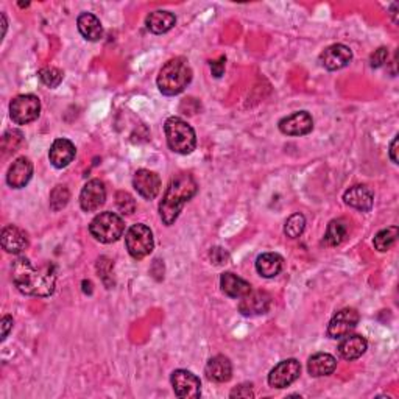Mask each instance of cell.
<instances>
[{
    "instance_id": "6da1fadb",
    "label": "cell",
    "mask_w": 399,
    "mask_h": 399,
    "mask_svg": "<svg viewBox=\"0 0 399 399\" xmlns=\"http://www.w3.org/2000/svg\"><path fill=\"white\" fill-rule=\"evenodd\" d=\"M12 282L17 290L28 296H50L55 290L56 275L52 265L35 269L27 257H17L11 267Z\"/></svg>"
},
{
    "instance_id": "7a4b0ae2",
    "label": "cell",
    "mask_w": 399,
    "mask_h": 399,
    "mask_svg": "<svg viewBox=\"0 0 399 399\" xmlns=\"http://www.w3.org/2000/svg\"><path fill=\"white\" fill-rule=\"evenodd\" d=\"M198 185L191 173H180L170 180L160 203V215L166 226L173 225L189 200L197 195Z\"/></svg>"
},
{
    "instance_id": "3957f363",
    "label": "cell",
    "mask_w": 399,
    "mask_h": 399,
    "mask_svg": "<svg viewBox=\"0 0 399 399\" xmlns=\"http://www.w3.org/2000/svg\"><path fill=\"white\" fill-rule=\"evenodd\" d=\"M192 81V69L185 58H173L162 66L158 75V87L164 96H178Z\"/></svg>"
},
{
    "instance_id": "277c9868",
    "label": "cell",
    "mask_w": 399,
    "mask_h": 399,
    "mask_svg": "<svg viewBox=\"0 0 399 399\" xmlns=\"http://www.w3.org/2000/svg\"><path fill=\"white\" fill-rule=\"evenodd\" d=\"M169 148L178 155H191L197 147V135L181 117H169L164 124Z\"/></svg>"
},
{
    "instance_id": "5b68a950",
    "label": "cell",
    "mask_w": 399,
    "mask_h": 399,
    "mask_svg": "<svg viewBox=\"0 0 399 399\" xmlns=\"http://www.w3.org/2000/svg\"><path fill=\"white\" fill-rule=\"evenodd\" d=\"M125 223L124 219L116 212L106 211L94 217L90 225L91 236L100 244H112L124 236Z\"/></svg>"
},
{
    "instance_id": "8992f818",
    "label": "cell",
    "mask_w": 399,
    "mask_h": 399,
    "mask_svg": "<svg viewBox=\"0 0 399 399\" xmlns=\"http://www.w3.org/2000/svg\"><path fill=\"white\" fill-rule=\"evenodd\" d=\"M125 245L131 257L137 259V261L147 257L155 248L153 232L144 223L133 225L125 234Z\"/></svg>"
},
{
    "instance_id": "52a82bcc",
    "label": "cell",
    "mask_w": 399,
    "mask_h": 399,
    "mask_svg": "<svg viewBox=\"0 0 399 399\" xmlns=\"http://www.w3.org/2000/svg\"><path fill=\"white\" fill-rule=\"evenodd\" d=\"M41 101L33 94H22L11 100L10 116L16 125H28L40 117Z\"/></svg>"
},
{
    "instance_id": "ba28073f",
    "label": "cell",
    "mask_w": 399,
    "mask_h": 399,
    "mask_svg": "<svg viewBox=\"0 0 399 399\" xmlns=\"http://www.w3.org/2000/svg\"><path fill=\"white\" fill-rule=\"evenodd\" d=\"M301 375V364L296 359H287L278 364L269 375V384L273 389H286Z\"/></svg>"
},
{
    "instance_id": "9c48e42d",
    "label": "cell",
    "mask_w": 399,
    "mask_h": 399,
    "mask_svg": "<svg viewBox=\"0 0 399 399\" xmlns=\"http://www.w3.org/2000/svg\"><path fill=\"white\" fill-rule=\"evenodd\" d=\"M360 320L359 312L353 307L341 309L340 312L332 316V320L328 325V335L331 339H343L350 335L354 329H356L357 323Z\"/></svg>"
},
{
    "instance_id": "30bf717a",
    "label": "cell",
    "mask_w": 399,
    "mask_h": 399,
    "mask_svg": "<svg viewBox=\"0 0 399 399\" xmlns=\"http://www.w3.org/2000/svg\"><path fill=\"white\" fill-rule=\"evenodd\" d=\"M172 387L175 395L181 399H197L201 395V382L194 373L187 370H175L172 373Z\"/></svg>"
},
{
    "instance_id": "8fae6325",
    "label": "cell",
    "mask_w": 399,
    "mask_h": 399,
    "mask_svg": "<svg viewBox=\"0 0 399 399\" xmlns=\"http://www.w3.org/2000/svg\"><path fill=\"white\" fill-rule=\"evenodd\" d=\"M280 131L287 136H306L314 130L312 116L306 111H296L280 120Z\"/></svg>"
},
{
    "instance_id": "7c38bea8",
    "label": "cell",
    "mask_w": 399,
    "mask_h": 399,
    "mask_svg": "<svg viewBox=\"0 0 399 399\" xmlns=\"http://www.w3.org/2000/svg\"><path fill=\"white\" fill-rule=\"evenodd\" d=\"M353 60V52L345 44H332L326 47L320 55L321 66L328 71H340L346 67Z\"/></svg>"
},
{
    "instance_id": "4fadbf2b",
    "label": "cell",
    "mask_w": 399,
    "mask_h": 399,
    "mask_svg": "<svg viewBox=\"0 0 399 399\" xmlns=\"http://www.w3.org/2000/svg\"><path fill=\"white\" fill-rule=\"evenodd\" d=\"M106 187L100 180L87 181L80 194V206L85 212H94L105 205Z\"/></svg>"
},
{
    "instance_id": "5bb4252c",
    "label": "cell",
    "mask_w": 399,
    "mask_h": 399,
    "mask_svg": "<svg viewBox=\"0 0 399 399\" xmlns=\"http://www.w3.org/2000/svg\"><path fill=\"white\" fill-rule=\"evenodd\" d=\"M271 306V296L267 292L262 290H256V292L246 294L242 296V300L239 303L240 314L245 316H257L267 314Z\"/></svg>"
},
{
    "instance_id": "9a60e30c",
    "label": "cell",
    "mask_w": 399,
    "mask_h": 399,
    "mask_svg": "<svg viewBox=\"0 0 399 399\" xmlns=\"http://www.w3.org/2000/svg\"><path fill=\"white\" fill-rule=\"evenodd\" d=\"M133 187L145 200H153L161 191V178L155 172L147 169H141L135 173Z\"/></svg>"
},
{
    "instance_id": "2e32d148",
    "label": "cell",
    "mask_w": 399,
    "mask_h": 399,
    "mask_svg": "<svg viewBox=\"0 0 399 399\" xmlns=\"http://www.w3.org/2000/svg\"><path fill=\"white\" fill-rule=\"evenodd\" d=\"M31 176H33V164L28 158L21 156L11 164L6 173V182L12 189H22L30 182Z\"/></svg>"
},
{
    "instance_id": "e0dca14e",
    "label": "cell",
    "mask_w": 399,
    "mask_h": 399,
    "mask_svg": "<svg viewBox=\"0 0 399 399\" xmlns=\"http://www.w3.org/2000/svg\"><path fill=\"white\" fill-rule=\"evenodd\" d=\"M77 150L69 139H56L49 151V160L56 169H65L75 160Z\"/></svg>"
},
{
    "instance_id": "ac0fdd59",
    "label": "cell",
    "mask_w": 399,
    "mask_h": 399,
    "mask_svg": "<svg viewBox=\"0 0 399 399\" xmlns=\"http://www.w3.org/2000/svg\"><path fill=\"white\" fill-rule=\"evenodd\" d=\"M0 242H2V248L6 253H12V255H21V253L28 246V237L25 231L15 225L5 226L0 234Z\"/></svg>"
},
{
    "instance_id": "d6986e66",
    "label": "cell",
    "mask_w": 399,
    "mask_h": 399,
    "mask_svg": "<svg viewBox=\"0 0 399 399\" xmlns=\"http://www.w3.org/2000/svg\"><path fill=\"white\" fill-rule=\"evenodd\" d=\"M343 200L348 206H351L362 212L371 211L373 205H375V195H373L370 187H366L364 185H357L348 189L343 195Z\"/></svg>"
},
{
    "instance_id": "ffe728a7",
    "label": "cell",
    "mask_w": 399,
    "mask_h": 399,
    "mask_svg": "<svg viewBox=\"0 0 399 399\" xmlns=\"http://www.w3.org/2000/svg\"><path fill=\"white\" fill-rule=\"evenodd\" d=\"M220 287L221 292L230 296V298H242V296L253 290L248 281L242 280V278L231 273V271H226V273L220 276Z\"/></svg>"
},
{
    "instance_id": "44dd1931",
    "label": "cell",
    "mask_w": 399,
    "mask_h": 399,
    "mask_svg": "<svg viewBox=\"0 0 399 399\" xmlns=\"http://www.w3.org/2000/svg\"><path fill=\"white\" fill-rule=\"evenodd\" d=\"M206 376L209 381L223 384L232 377V364L225 356H215L209 359L206 365Z\"/></svg>"
},
{
    "instance_id": "7402d4cb",
    "label": "cell",
    "mask_w": 399,
    "mask_h": 399,
    "mask_svg": "<svg viewBox=\"0 0 399 399\" xmlns=\"http://www.w3.org/2000/svg\"><path fill=\"white\" fill-rule=\"evenodd\" d=\"M335 368H337V359L328 353H316L307 362L309 375L314 377L332 375Z\"/></svg>"
},
{
    "instance_id": "603a6c76",
    "label": "cell",
    "mask_w": 399,
    "mask_h": 399,
    "mask_svg": "<svg viewBox=\"0 0 399 399\" xmlns=\"http://www.w3.org/2000/svg\"><path fill=\"white\" fill-rule=\"evenodd\" d=\"M77 27L86 41L97 42L103 37V27H101L100 19L94 16L92 12H83V15H80L77 19Z\"/></svg>"
},
{
    "instance_id": "cb8c5ba5",
    "label": "cell",
    "mask_w": 399,
    "mask_h": 399,
    "mask_svg": "<svg viewBox=\"0 0 399 399\" xmlns=\"http://www.w3.org/2000/svg\"><path fill=\"white\" fill-rule=\"evenodd\" d=\"M368 343L362 335H346L339 345V354L345 360H356L362 357Z\"/></svg>"
},
{
    "instance_id": "d4e9b609",
    "label": "cell",
    "mask_w": 399,
    "mask_h": 399,
    "mask_svg": "<svg viewBox=\"0 0 399 399\" xmlns=\"http://www.w3.org/2000/svg\"><path fill=\"white\" fill-rule=\"evenodd\" d=\"M176 24V17L173 12L170 11H153L150 12L145 19V25H147V28L151 31V33L155 35H162V33H167V31L172 30Z\"/></svg>"
},
{
    "instance_id": "484cf974",
    "label": "cell",
    "mask_w": 399,
    "mask_h": 399,
    "mask_svg": "<svg viewBox=\"0 0 399 399\" xmlns=\"http://www.w3.org/2000/svg\"><path fill=\"white\" fill-rule=\"evenodd\" d=\"M284 259L278 253H264L256 259V270L262 278H275L281 273Z\"/></svg>"
},
{
    "instance_id": "4316f807",
    "label": "cell",
    "mask_w": 399,
    "mask_h": 399,
    "mask_svg": "<svg viewBox=\"0 0 399 399\" xmlns=\"http://www.w3.org/2000/svg\"><path fill=\"white\" fill-rule=\"evenodd\" d=\"M348 226L343 220H332L328 225V230L325 234V242L331 246L340 245L346 239Z\"/></svg>"
},
{
    "instance_id": "83f0119b",
    "label": "cell",
    "mask_w": 399,
    "mask_h": 399,
    "mask_svg": "<svg viewBox=\"0 0 399 399\" xmlns=\"http://www.w3.org/2000/svg\"><path fill=\"white\" fill-rule=\"evenodd\" d=\"M398 232H399L398 226H390V228H387V230L379 231L375 236V240H373V244H375V248L381 253L389 251L396 242Z\"/></svg>"
},
{
    "instance_id": "f1b7e54d",
    "label": "cell",
    "mask_w": 399,
    "mask_h": 399,
    "mask_svg": "<svg viewBox=\"0 0 399 399\" xmlns=\"http://www.w3.org/2000/svg\"><path fill=\"white\" fill-rule=\"evenodd\" d=\"M304 228H306V219L303 214L296 212L287 219L286 225H284V234L290 239H296L304 232Z\"/></svg>"
},
{
    "instance_id": "f546056e",
    "label": "cell",
    "mask_w": 399,
    "mask_h": 399,
    "mask_svg": "<svg viewBox=\"0 0 399 399\" xmlns=\"http://www.w3.org/2000/svg\"><path fill=\"white\" fill-rule=\"evenodd\" d=\"M69 200H71V192H69V189L66 186L58 185L56 187H53L52 192H50V209L58 212L62 207L67 206Z\"/></svg>"
},
{
    "instance_id": "4dcf8cb0",
    "label": "cell",
    "mask_w": 399,
    "mask_h": 399,
    "mask_svg": "<svg viewBox=\"0 0 399 399\" xmlns=\"http://www.w3.org/2000/svg\"><path fill=\"white\" fill-rule=\"evenodd\" d=\"M37 75H40V80H41V83L42 85H46L47 87H58L61 85V81L62 78H65V74H62V71H60L58 67H52V66H47V67H42L40 72H37Z\"/></svg>"
},
{
    "instance_id": "1f68e13d",
    "label": "cell",
    "mask_w": 399,
    "mask_h": 399,
    "mask_svg": "<svg viewBox=\"0 0 399 399\" xmlns=\"http://www.w3.org/2000/svg\"><path fill=\"white\" fill-rule=\"evenodd\" d=\"M22 133L19 131V130H10V131H6L5 135H3V139H2V145H3V150H5V153L6 151H15L17 150L19 145L22 144Z\"/></svg>"
},
{
    "instance_id": "d6a6232c",
    "label": "cell",
    "mask_w": 399,
    "mask_h": 399,
    "mask_svg": "<svg viewBox=\"0 0 399 399\" xmlns=\"http://www.w3.org/2000/svg\"><path fill=\"white\" fill-rule=\"evenodd\" d=\"M116 203H117L119 211L122 212V214L131 215L133 212L136 211V201H135V198H133L128 192H124V191L117 192V195H116Z\"/></svg>"
},
{
    "instance_id": "836d02e7",
    "label": "cell",
    "mask_w": 399,
    "mask_h": 399,
    "mask_svg": "<svg viewBox=\"0 0 399 399\" xmlns=\"http://www.w3.org/2000/svg\"><path fill=\"white\" fill-rule=\"evenodd\" d=\"M389 58V50L385 49V47H381V49H377L375 53L371 55V67L373 69H377V67H381L384 66V62L387 61Z\"/></svg>"
},
{
    "instance_id": "e575fe53",
    "label": "cell",
    "mask_w": 399,
    "mask_h": 399,
    "mask_svg": "<svg viewBox=\"0 0 399 399\" xmlns=\"http://www.w3.org/2000/svg\"><path fill=\"white\" fill-rule=\"evenodd\" d=\"M253 385L251 384H244V385H239L237 389H234L231 391V398H253L255 396V393H253V390H251Z\"/></svg>"
},
{
    "instance_id": "d590c367",
    "label": "cell",
    "mask_w": 399,
    "mask_h": 399,
    "mask_svg": "<svg viewBox=\"0 0 399 399\" xmlns=\"http://www.w3.org/2000/svg\"><path fill=\"white\" fill-rule=\"evenodd\" d=\"M211 261L215 265H221V264H226L228 261V253L223 248H219V246H215V248L211 250Z\"/></svg>"
},
{
    "instance_id": "8d00e7d4",
    "label": "cell",
    "mask_w": 399,
    "mask_h": 399,
    "mask_svg": "<svg viewBox=\"0 0 399 399\" xmlns=\"http://www.w3.org/2000/svg\"><path fill=\"white\" fill-rule=\"evenodd\" d=\"M225 62H226V58L225 56H220L219 60H215V61H211V72L215 78H220L221 75H223L225 72Z\"/></svg>"
},
{
    "instance_id": "74e56055",
    "label": "cell",
    "mask_w": 399,
    "mask_h": 399,
    "mask_svg": "<svg viewBox=\"0 0 399 399\" xmlns=\"http://www.w3.org/2000/svg\"><path fill=\"white\" fill-rule=\"evenodd\" d=\"M0 326H2V340H5L6 337H8V334L12 329V316L5 315L2 319V325Z\"/></svg>"
},
{
    "instance_id": "f35d334b",
    "label": "cell",
    "mask_w": 399,
    "mask_h": 399,
    "mask_svg": "<svg viewBox=\"0 0 399 399\" xmlns=\"http://www.w3.org/2000/svg\"><path fill=\"white\" fill-rule=\"evenodd\" d=\"M398 141H399V136H395L393 137V141H391L390 144V151H389V155H390V160L393 161V164H398Z\"/></svg>"
}]
</instances>
